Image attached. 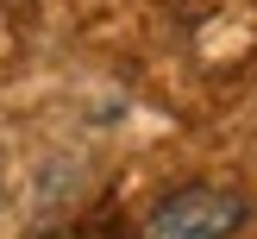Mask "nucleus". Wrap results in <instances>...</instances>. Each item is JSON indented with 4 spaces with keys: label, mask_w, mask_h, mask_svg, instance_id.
Masks as SVG:
<instances>
[{
    "label": "nucleus",
    "mask_w": 257,
    "mask_h": 239,
    "mask_svg": "<svg viewBox=\"0 0 257 239\" xmlns=\"http://www.w3.org/2000/svg\"><path fill=\"white\" fill-rule=\"evenodd\" d=\"M238 226H245V195L213 183H188L145 214V239H232Z\"/></svg>",
    "instance_id": "f257e3e1"
}]
</instances>
